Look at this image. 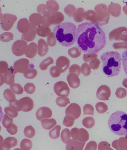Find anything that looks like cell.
<instances>
[{"instance_id": "6da1fadb", "label": "cell", "mask_w": 127, "mask_h": 150, "mask_svg": "<svg viewBox=\"0 0 127 150\" xmlns=\"http://www.w3.org/2000/svg\"><path fill=\"white\" fill-rule=\"evenodd\" d=\"M76 39L78 47L86 54H97L106 44L104 31L97 24L92 22L79 25Z\"/></svg>"}, {"instance_id": "7a4b0ae2", "label": "cell", "mask_w": 127, "mask_h": 150, "mask_svg": "<svg viewBox=\"0 0 127 150\" xmlns=\"http://www.w3.org/2000/svg\"><path fill=\"white\" fill-rule=\"evenodd\" d=\"M102 71L108 77H113L120 73L121 69V57L117 52L104 53L100 56Z\"/></svg>"}, {"instance_id": "3957f363", "label": "cell", "mask_w": 127, "mask_h": 150, "mask_svg": "<svg viewBox=\"0 0 127 150\" xmlns=\"http://www.w3.org/2000/svg\"><path fill=\"white\" fill-rule=\"evenodd\" d=\"M56 38L61 45L69 47L76 41V26L73 23L65 22L57 25L53 29Z\"/></svg>"}, {"instance_id": "277c9868", "label": "cell", "mask_w": 127, "mask_h": 150, "mask_svg": "<svg viewBox=\"0 0 127 150\" xmlns=\"http://www.w3.org/2000/svg\"><path fill=\"white\" fill-rule=\"evenodd\" d=\"M109 129L115 134L125 136L127 134V114L122 111H116L111 115L108 121Z\"/></svg>"}, {"instance_id": "5b68a950", "label": "cell", "mask_w": 127, "mask_h": 150, "mask_svg": "<svg viewBox=\"0 0 127 150\" xmlns=\"http://www.w3.org/2000/svg\"><path fill=\"white\" fill-rule=\"evenodd\" d=\"M17 20V18L15 15L5 13L1 17V27L4 30L9 31Z\"/></svg>"}, {"instance_id": "8992f818", "label": "cell", "mask_w": 127, "mask_h": 150, "mask_svg": "<svg viewBox=\"0 0 127 150\" xmlns=\"http://www.w3.org/2000/svg\"><path fill=\"white\" fill-rule=\"evenodd\" d=\"M28 46L27 42L24 40L16 41L12 46V52L16 56H22L25 54Z\"/></svg>"}, {"instance_id": "52a82bcc", "label": "cell", "mask_w": 127, "mask_h": 150, "mask_svg": "<svg viewBox=\"0 0 127 150\" xmlns=\"http://www.w3.org/2000/svg\"><path fill=\"white\" fill-rule=\"evenodd\" d=\"M54 89L57 96L65 97L69 95L70 90L67 84L65 82L59 81L56 83L54 85Z\"/></svg>"}, {"instance_id": "ba28073f", "label": "cell", "mask_w": 127, "mask_h": 150, "mask_svg": "<svg viewBox=\"0 0 127 150\" xmlns=\"http://www.w3.org/2000/svg\"><path fill=\"white\" fill-rule=\"evenodd\" d=\"M71 136L73 139L81 142H86L89 139L88 132L84 129L73 128L71 130Z\"/></svg>"}, {"instance_id": "9c48e42d", "label": "cell", "mask_w": 127, "mask_h": 150, "mask_svg": "<svg viewBox=\"0 0 127 150\" xmlns=\"http://www.w3.org/2000/svg\"><path fill=\"white\" fill-rule=\"evenodd\" d=\"M30 61L26 58H23L18 60L14 63L13 65L15 73H24L29 69Z\"/></svg>"}, {"instance_id": "30bf717a", "label": "cell", "mask_w": 127, "mask_h": 150, "mask_svg": "<svg viewBox=\"0 0 127 150\" xmlns=\"http://www.w3.org/2000/svg\"><path fill=\"white\" fill-rule=\"evenodd\" d=\"M81 111V108L78 105L72 103L66 110V115L75 120L80 117Z\"/></svg>"}, {"instance_id": "8fae6325", "label": "cell", "mask_w": 127, "mask_h": 150, "mask_svg": "<svg viewBox=\"0 0 127 150\" xmlns=\"http://www.w3.org/2000/svg\"><path fill=\"white\" fill-rule=\"evenodd\" d=\"M36 116L37 119L40 121L49 119L52 116V111L51 109L47 107H42L37 110Z\"/></svg>"}, {"instance_id": "7c38bea8", "label": "cell", "mask_w": 127, "mask_h": 150, "mask_svg": "<svg viewBox=\"0 0 127 150\" xmlns=\"http://www.w3.org/2000/svg\"><path fill=\"white\" fill-rule=\"evenodd\" d=\"M18 144L17 139L14 137L6 138L0 144V150H10L11 148L16 146Z\"/></svg>"}, {"instance_id": "4fadbf2b", "label": "cell", "mask_w": 127, "mask_h": 150, "mask_svg": "<svg viewBox=\"0 0 127 150\" xmlns=\"http://www.w3.org/2000/svg\"><path fill=\"white\" fill-rule=\"evenodd\" d=\"M70 63V61L69 59L65 57L61 56L57 59L56 65L60 69L61 73H64L69 69Z\"/></svg>"}, {"instance_id": "5bb4252c", "label": "cell", "mask_w": 127, "mask_h": 150, "mask_svg": "<svg viewBox=\"0 0 127 150\" xmlns=\"http://www.w3.org/2000/svg\"><path fill=\"white\" fill-rule=\"evenodd\" d=\"M19 100L23 106V111L28 112L31 111L33 109L34 103L33 101L31 98L28 97H25L20 99Z\"/></svg>"}, {"instance_id": "9a60e30c", "label": "cell", "mask_w": 127, "mask_h": 150, "mask_svg": "<svg viewBox=\"0 0 127 150\" xmlns=\"http://www.w3.org/2000/svg\"><path fill=\"white\" fill-rule=\"evenodd\" d=\"M85 143L71 139L66 144V150H83Z\"/></svg>"}, {"instance_id": "2e32d148", "label": "cell", "mask_w": 127, "mask_h": 150, "mask_svg": "<svg viewBox=\"0 0 127 150\" xmlns=\"http://www.w3.org/2000/svg\"><path fill=\"white\" fill-rule=\"evenodd\" d=\"M36 27L30 24L29 30L26 33L23 34L22 39L27 41V42H32L35 40L36 35Z\"/></svg>"}, {"instance_id": "e0dca14e", "label": "cell", "mask_w": 127, "mask_h": 150, "mask_svg": "<svg viewBox=\"0 0 127 150\" xmlns=\"http://www.w3.org/2000/svg\"><path fill=\"white\" fill-rule=\"evenodd\" d=\"M30 24L27 18H23L19 20L17 24V28L21 33L25 34L29 30Z\"/></svg>"}, {"instance_id": "ac0fdd59", "label": "cell", "mask_w": 127, "mask_h": 150, "mask_svg": "<svg viewBox=\"0 0 127 150\" xmlns=\"http://www.w3.org/2000/svg\"><path fill=\"white\" fill-rule=\"evenodd\" d=\"M16 73L13 67H11L4 74V82L8 85H12L15 82Z\"/></svg>"}, {"instance_id": "d6986e66", "label": "cell", "mask_w": 127, "mask_h": 150, "mask_svg": "<svg viewBox=\"0 0 127 150\" xmlns=\"http://www.w3.org/2000/svg\"><path fill=\"white\" fill-rule=\"evenodd\" d=\"M65 19L64 15L61 12H56L50 15V25H59Z\"/></svg>"}, {"instance_id": "ffe728a7", "label": "cell", "mask_w": 127, "mask_h": 150, "mask_svg": "<svg viewBox=\"0 0 127 150\" xmlns=\"http://www.w3.org/2000/svg\"><path fill=\"white\" fill-rule=\"evenodd\" d=\"M67 79L70 86L73 88H76L80 86V82L77 75L73 73L68 75Z\"/></svg>"}, {"instance_id": "44dd1931", "label": "cell", "mask_w": 127, "mask_h": 150, "mask_svg": "<svg viewBox=\"0 0 127 150\" xmlns=\"http://www.w3.org/2000/svg\"><path fill=\"white\" fill-rule=\"evenodd\" d=\"M49 51V46L47 43L43 39H40L38 41V53L40 56L43 57L46 55Z\"/></svg>"}, {"instance_id": "7402d4cb", "label": "cell", "mask_w": 127, "mask_h": 150, "mask_svg": "<svg viewBox=\"0 0 127 150\" xmlns=\"http://www.w3.org/2000/svg\"><path fill=\"white\" fill-rule=\"evenodd\" d=\"M38 45L36 43H31L29 45L25 53L26 57L30 59L35 58L37 52Z\"/></svg>"}, {"instance_id": "603a6c76", "label": "cell", "mask_w": 127, "mask_h": 150, "mask_svg": "<svg viewBox=\"0 0 127 150\" xmlns=\"http://www.w3.org/2000/svg\"><path fill=\"white\" fill-rule=\"evenodd\" d=\"M43 17L39 13H35L31 14L29 18L31 24L35 26H39L42 24Z\"/></svg>"}, {"instance_id": "cb8c5ba5", "label": "cell", "mask_w": 127, "mask_h": 150, "mask_svg": "<svg viewBox=\"0 0 127 150\" xmlns=\"http://www.w3.org/2000/svg\"><path fill=\"white\" fill-rule=\"evenodd\" d=\"M46 6L50 15L57 12L59 9V5L55 1H49L46 2Z\"/></svg>"}, {"instance_id": "d4e9b609", "label": "cell", "mask_w": 127, "mask_h": 150, "mask_svg": "<svg viewBox=\"0 0 127 150\" xmlns=\"http://www.w3.org/2000/svg\"><path fill=\"white\" fill-rule=\"evenodd\" d=\"M52 31L49 27L39 26L36 28L37 34L39 36L42 37H46L50 35Z\"/></svg>"}, {"instance_id": "484cf974", "label": "cell", "mask_w": 127, "mask_h": 150, "mask_svg": "<svg viewBox=\"0 0 127 150\" xmlns=\"http://www.w3.org/2000/svg\"><path fill=\"white\" fill-rule=\"evenodd\" d=\"M57 125V122L54 118L46 119L42 121V125L44 129L49 130L54 127Z\"/></svg>"}, {"instance_id": "4316f807", "label": "cell", "mask_w": 127, "mask_h": 150, "mask_svg": "<svg viewBox=\"0 0 127 150\" xmlns=\"http://www.w3.org/2000/svg\"><path fill=\"white\" fill-rule=\"evenodd\" d=\"M3 95L5 99L9 103L14 102L16 100V95L9 88L4 91Z\"/></svg>"}, {"instance_id": "83f0119b", "label": "cell", "mask_w": 127, "mask_h": 150, "mask_svg": "<svg viewBox=\"0 0 127 150\" xmlns=\"http://www.w3.org/2000/svg\"><path fill=\"white\" fill-rule=\"evenodd\" d=\"M61 127L59 125H57L49 132V136L52 139H56L60 137V131Z\"/></svg>"}, {"instance_id": "f1b7e54d", "label": "cell", "mask_w": 127, "mask_h": 150, "mask_svg": "<svg viewBox=\"0 0 127 150\" xmlns=\"http://www.w3.org/2000/svg\"><path fill=\"white\" fill-rule=\"evenodd\" d=\"M56 103L61 107H65L70 103L69 98L67 97H59L56 99Z\"/></svg>"}, {"instance_id": "f546056e", "label": "cell", "mask_w": 127, "mask_h": 150, "mask_svg": "<svg viewBox=\"0 0 127 150\" xmlns=\"http://www.w3.org/2000/svg\"><path fill=\"white\" fill-rule=\"evenodd\" d=\"M32 147V142L27 139L22 140L20 144V147L22 150H30Z\"/></svg>"}, {"instance_id": "4dcf8cb0", "label": "cell", "mask_w": 127, "mask_h": 150, "mask_svg": "<svg viewBox=\"0 0 127 150\" xmlns=\"http://www.w3.org/2000/svg\"><path fill=\"white\" fill-rule=\"evenodd\" d=\"M54 61L52 58L49 57L43 61L40 65V68L42 70H47L49 65L54 64Z\"/></svg>"}, {"instance_id": "1f68e13d", "label": "cell", "mask_w": 127, "mask_h": 150, "mask_svg": "<svg viewBox=\"0 0 127 150\" xmlns=\"http://www.w3.org/2000/svg\"><path fill=\"white\" fill-rule=\"evenodd\" d=\"M61 137L63 142L65 144H66L69 140H70L71 134L69 129H64L61 132Z\"/></svg>"}, {"instance_id": "d6a6232c", "label": "cell", "mask_w": 127, "mask_h": 150, "mask_svg": "<svg viewBox=\"0 0 127 150\" xmlns=\"http://www.w3.org/2000/svg\"><path fill=\"white\" fill-rule=\"evenodd\" d=\"M24 134L26 137L31 139L35 136V130L32 126H28L25 128Z\"/></svg>"}, {"instance_id": "836d02e7", "label": "cell", "mask_w": 127, "mask_h": 150, "mask_svg": "<svg viewBox=\"0 0 127 150\" xmlns=\"http://www.w3.org/2000/svg\"><path fill=\"white\" fill-rule=\"evenodd\" d=\"M10 88L12 92L17 95H21L24 92V88L19 84L15 83L12 84L10 86Z\"/></svg>"}, {"instance_id": "e575fe53", "label": "cell", "mask_w": 127, "mask_h": 150, "mask_svg": "<svg viewBox=\"0 0 127 150\" xmlns=\"http://www.w3.org/2000/svg\"><path fill=\"white\" fill-rule=\"evenodd\" d=\"M13 34L11 32H5L1 34L0 36V39L1 41L4 42H8L13 40Z\"/></svg>"}, {"instance_id": "d590c367", "label": "cell", "mask_w": 127, "mask_h": 150, "mask_svg": "<svg viewBox=\"0 0 127 150\" xmlns=\"http://www.w3.org/2000/svg\"><path fill=\"white\" fill-rule=\"evenodd\" d=\"M13 120L12 118H10L8 116L7 114H5L3 120H2V125H3L4 127L8 129L11 127L13 124Z\"/></svg>"}, {"instance_id": "8d00e7d4", "label": "cell", "mask_w": 127, "mask_h": 150, "mask_svg": "<svg viewBox=\"0 0 127 150\" xmlns=\"http://www.w3.org/2000/svg\"><path fill=\"white\" fill-rule=\"evenodd\" d=\"M37 71L34 69H29L24 73V77L28 79H32L36 77Z\"/></svg>"}, {"instance_id": "74e56055", "label": "cell", "mask_w": 127, "mask_h": 150, "mask_svg": "<svg viewBox=\"0 0 127 150\" xmlns=\"http://www.w3.org/2000/svg\"><path fill=\"white\" fill-rule=\"evenodd\" d=\"M76 8L73 5H69L65 7L64 12L66 15L70 17H74L75 12Z\"/></svg>"}, {"instance_id": "f35d334b", "label": "cell", "mask_w": 127, "mask_h": 150, "mask_svg": "<svg viewBox=\"0 0 127 150\" xmlns=\"http://www.w3.org/2000/svg\"><path fill=\"white\" fill-rule=\"evenodd\" d=\"M9 107L17 111L23 110V107L20 100H16V101L10 102L9 103Z\"/></svg>"}, {"instance_id": "ab89813d", "label": "cell", "mask_w": 127, "mask_h": 150, "mask_svg": "<svg viewBox=\"0 0 127 150\" xmlns=\"http://www.w3.org/2000/svg\"><path fill=\"white\" fill-rule=\"evenodd\" d=\"M5 114L12 118H16L18 116V111L13 110L10 107H6L4 109Z\"/></svg>"}, {"instance_id": "60d3db41", "label": "cell", "mask_w": 127, "mask_h": 150, "mask_svg": "<svg viewBox=\"0 0 127 150\" xmlns=\"http://www.w3.org/2000/svg\"><path fill=\"white\" fill-rule=\"evenodd\" d=\"M24 90L27 93L32 94L35 93L36 87L32 83H28L24 86Z\"/></svg>"}, {"instance_id": "b9f144b4", "label": "cell", "mask_w": 127, "mask_h": 150, "mask_svg": "<svg viewBox=\"0 0 127 150\" xmlns=\"http://www.w3.org/2000/svg\"><path fill=\"white\" fill-rule=\"evenodd\" d=\"M56 42L55 34L54 33H51L47 38L48 45L51 47H53L56 45Z\"/></svg>"}, {"instance_id": "7bdbcfd3", "label": "cell", "mask_w": 127, "mask_h": 150, "mask_svg": "<svg viewBox=\"0 0 127 150\" xmlns=\"http://www.w3.org/2000/svg\"><path fill=\"white\" fill-rule=\"evenodd\" d=\"M68 54L72 58H76L80 56L81 53L79 51L78 49L76 47H73L68 50Z\"/></svg>"}, {"instance_id": "ee69618b", "label": "cell", "mask_w": 127, "mask_h": 150, "mask_svg": "<svg viewBox=\"0 0 127 150\" xmlns=\"http://www.w3.org/2000/svg\"><path fill=\"white\" fill-rule=\"evenodd\" d=\"M50 74L53 78H57L61 76V72L57 66L52 67L50 70Z\"/></svg>"}, {"instance_id": "f6af8a7d", "label": "cell", "mask_w": 127, "mask_h": 150, "mask_svg": "<svg viewBox=\"0 0 127 150\" xmlns=\"http://www.w3.org/2000/svg\"><path fill=\"white\" fill-rule=\"evenodd\" d=\"M37 11L40 14L44 15L46 14L50 15L48 11L46 5L42 4L40 5L37 8Z\"/></svg>"}, {"instance_id": "bcb514c9", "label": "cell", "mask_w": 127, "mask_h": 150, "mask_svg": "<svg viewBox=\"0 0 127 150\" xmlns=\"http://www.w3.org/2000/svg\"><path fill=\"white\" fill-rule=\"evenodd\" d=\"M121 60L124 71L127 76V50L123 53Z\"/></svg>"}, {"instance_id": "7dc6e473", "label": "cell", "mask_w": 127, "mask_h": 150, "mask_svg": "<svg viewBox=\"0 0 127 150\" xmlns=\"http://www.w3.org/2000/svg\"><path fill=\"white\" fill-rule=\"evenodd\" d=\"M74 122V119L68 116H66L64 118L63 123L66 127H70L73 125Z\"/></svg>"}, {"instance_id": "c3c4849f", "label": "cell", "mask_w": 127, "mask_h": 150, "mask_svg": "<svg viewBox=\"0 0 127 150\" xmlns=\"http://www.w3.org/2000/svg\"><path fill=\"white\" fill-rule=\"evenodd\" d=\"M8 65L7 63L5 61H1L0 62V73L1 74L5 73L8 70Z\"/></svg>"}, {"instance_id": "681fc988", "label": "cell", "mask_w": 127, "mask_h": 150, "mask_svg": "<svg viewBox=\"0 0 127 150\" xmlns=\"http://www.w3.org/2000/svg\"><path fill=\"white\" fill-rule=\"evenodd\" d=\"M83 9L78 8L77 9L75 15L74 16V19L77 22H80L82 21V10Z\"/></svg>"}, {"instance_id": "f907efd6", "label": "cell", "mask_w": 127, "mask_h": 150, "mask_svg": "<svg viewBox=\"0 0 127 150\" xmlns=\"http://www.w3.org/2000/svg\"><path fill=\"white\" fill-rule=\"evenodd\" d=\"M99 150H113L110 148V144L107 142H102L98 145Z\"/></svg>"}, {"instance_id": "816d5d0a", "label": "cell", "mask_w": 127, "mask_h": 150, "mask_svg": "<svg viewBox=\"0 0 127 150\" xmlns=\"http://www.w3.org/2000/svg\"><path fill=\"white\" fill-rule=\"evenodd\" d=\"M50 15L49 14L44 15L42 23V25L44 26L49 27L51 25L50 23Z\"/></svg>"}, {"instance_id": "f5cc1de1", "label": "cell", "mask_w": 127, "mask_h": 150, "mask_svg": "<svg viewBox=\"0 0 127 150\" xmlns=\"http://www.w3.org/2000/svg\"><path fill=\"white\" fill-rule=\"evenodd\" d=\"M69 72L70 74L76 73L79 75L80 73V67L76 65H72L70 68Z\"/></svg>"}, {"instance_id": "db71d44e", "label": "cell", "mask_w": 127, "mask_h": 150, "mask_svg": "<svg viewBox=\"0 0 127 150\" xmlns=\"http://www.w3.org/2000/svg\"><path fill=\"white\" fill-rule=\"evenodd\" d=\"M6 129L8 133L11 135H14L18 132L17 127L14 124H12V126L11 127L7 129Z\"/></svg>"}, {"instance_id": "11a10c76", "label": "cell", "mask_w": 127, "mask_h": 150, "mask_svg": "<svg viewBox=\"0 0 127 150\" xmlns=\"http://www.w3.org/2000/svg\"><path fill=\"white\" fill-rule=\"evenodd\" d=\"M97 146L95 142H90L87 144L85 150H97Z\"/></svg>"}, {"instance_id": "9f6ffc18", "label": "cell", "mask_w": 127, "mask_h": 150, "mask_svg": "<svg viewBox=\"0 0 127 150\" xmlns=\"http://www.w3.org/2000/svg\"><path fill=\"white\" fill-rule=\"evenodd\" d=\"M14 150H21L20 148H17L15 149H14Z\"/></svg>"}]
</instances>
